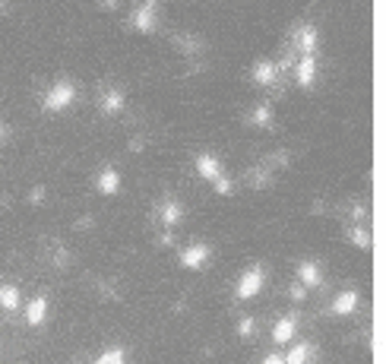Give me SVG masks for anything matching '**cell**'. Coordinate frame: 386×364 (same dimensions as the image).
Returning a JSON list of instances; mask_svg holds the SVG:
<instances>
[{"label": "cell", "mask_w": 386, "mask_h": 364, "mask_svg": "<svg viewBox=\"0 0 386 364\" xmlns=\"http://www.w3.org/2000/svg\"><path fill=\"white\" fill-rule=\"evenodd\" d=\"M250 330H254V323L244 317V320H241V336H250Z\"/></svg>", "instance_id": "obj_18"}, {"label": "cell", "mask_w": 386, "mask_h": 364, "mask_svg": "<svg viewBox=\"0 0 386 364\" xmlns=\"http://www.w3.org/2000/svg\"><path fill=\"white\" fill-rule=\"evenodd\" d=\"M355 304H358V295H355V291H345V295H339L336 301H332V314H339V317L352 314Z\"/></svg>", "instance_id": "obj_8"}, {"label": "cell", "mask_w": 386, "mask_h": 364, "mask_svg": "<svg viewBox=\"0 0 386 364\" xmlns=\"http://www.w3.org/2000/svg\"><path fill=\"white\" fill-rule=\"evenodd\" d=\"M165 222H168V225H178V222H180V206L168 203V206H165Z\"/></svg>", "instance_id": "obj_14"}, {"label": "cell", "mask_w": 386, "mask_h": 364, "mask_svg": "<svg viewBox=\"0 0 386 364\" xmlns=\"http://www.w3.org/2000/svg\"><path fill=\"white\" fill-rule=\"evenodd\" d=\"M254 76H256V83H269V79H272V67H269V63H260Z\"/></svg>", "instance_id": "obj_15"}, {"label": "cell", "mask_w": 386, "mask_h": 364, "mask_svg": "<svg viewBox=\"0 0 386 364\" xmlns=\"http://www.w3.org/2000/svg\"><path fill=\"white\" fill-rule=\"evenodd\" d=\"M311 355H314L311 345H307V342H298L295 349L285 355V364H307V361H311Z\"/></svg>", "instance_id": "obj_9"}, {"label": "cell", "mask_w": 386, "mask_h": 364, "mask_svg": "<svg viewBox=\"0 0 386 364\" xmlns=\"http://www.w3.org/2000/svg\"><path fill=\"white\" fill-rule=\"evenodd\" d=\"M298 275H301L304 285H317V282H320V273H317V266H314V263H301Z\"/></svg>", "instance_id": "obj_13"}, {"label": "cell", "mask_w": 386, "mask_h": 364, "mask_svg": "<svg viewBox=\"0 0 386 364\" xmlns=\"http://www.w3.org/2000/svg\"><path fill=\"white\" fill-rule=\"evenodd\" d=\"M314 79H317V61H314V54H304L301 63H298V83L304 89H311Z\"/></svg>", "instance_id": "obj_4"}, {"label": "cell", "mask_w": 386, "mask_h": 364, "mask_svg": "<svg viewBox=\"0 0 386 364\" xmlns=\"http://www.w3.org/2000/svg\"><path fill=\"white\" fill-rule=\"evenodd\" d=\"M263 282H266V273H263V266L247 269V273L241 275V282H238V298H254L256 291L263 289Z\"/></svg>", "instance_id": "obj_1"}, {"label": "cell", "mask_w": 386, "mask_h": 364, "mask_svg": "<svg viewBox=\"0 0 386 364\" xmlns=\"http://www.w3.org/2000/svg\"><path fill=\"white\" fill-rule=\"evenodd\" d=\"M45 317H48V298L45 295L32 298L29 308H26V323L29 326H38V323H45Z\"/></svg>", "instance_id": "obj_3"}, {"label": "cell", "mask_w": 386, "mask_h": 364, "mask_svg": "<svg viewBox=\"0 0 386 364\" xmlns=\"http://www.w3.org/2000/svg\"><path fill=\"white\" fill-rule=\"evenodd\" d=\"M263 364H285V358L279 355V351H272V355H266V358H263Z\"/></svg>", "instance_id": "obj_17"}, {"label": "cell", "mask_w": 386, "mask_h": 364, "mask_svg": "<svg viewBox=\"0 0 386 364\" xmlns=\"http://www.w3.org/2000/svg\"><path fill=\"white\" fill-rule=\"evenodd\" d=\"M206 257H209L206 244H193V248H187L184 254H180V263H184L187 269H200L203 263H206Z\"/></svg>", "instance_id": "obj_5"}, {"label": "cell", "mask_w": 386, "mask_h": 364, "mask_svg": "<svg viewBox=\"0 0 386 364\" xmlns=\"http://www.w3.org/2000/svg\"><path fill=\"white\" fill-rule=\"evenodd\" d=\"M118 187H121L118 172H111V168H105V172H102V178H98V190H102V193H118Z\"/></svg>", "instance_id": "obj_10"}, {"label": "cell", "mask_w": 386, "mask_h": 364, "mask_svg": "<svg viewBox=\"0 0 386 364\" xmlns=\"http://www.w3.org/2000/svg\"><path fill=\"white\" fill-rule=\"evenodd\" d=\"M0 304L7 310H16L20 308V291H16L13 285H3V289H0Z\"/></svg>", "instance_id": "obj_12"}, {"label": "cell", "mask_w": 386, "mask_h": 364, "mask_svg": "<svg viewBox=\"0 0 386 364\" xmlns=\"http://www.w3.org/2000/svg\"><path fill=\"white\" fill-rule=\"evenodd\" d=\"M95 364H127V351L124 349H105L95 358Z\"/></svg>", "instance_id": "obj_11"}, {"label": "cell", "mask_w": 386, "mask_h": 364, "mask_svg": "<svg viewBox=\"0 0 386 364\" xmlns=\"http://www.w3.org/2000/svg\"><path fill=\"white\" fill-rule=\"evenodd\" d=\"M295 326H298L295 314L282 317V320L276 323V330H272V336H276V342H291V336H295Z\"/></svg>", "instance_id": "obj_6"}, {"label": "cell", "mask_w": 386, "mask_h": 364, "mask_svg": "<svg viewBox=\"0 0 386 364\" xmlns=\"http://www.w3.org/2000/svg\"><path fill=\"white\" fill-rule=\"evenodd\" d=\"M196 168H200V174H203V178H209V181L222 178V168H219V162H215L213 156H200V158H196Z\"/></svg>", "instance_id": "obj_7"}, {"label": "cell", "mask_w": 386, "mask_h": 364, "mask_svg": "<svg viewBox=\"0 0 386 364\" xmlns=\"http://www.w3.org/2000/svg\"><path fill=\"white\" fill-rule=\"evenodd\" d=\"M73 98H76L73 86H70V83H57L54 89L48 92V102H45V108H48V111H63L70 102H73Z\"/></svg>", "instance_id": "obj_2"}, {"label": "cell", "mask_w": 386, "mask_h": 364, "mask_svg": "<svg viewBox=\"0 0 386 364\" xmlns=\"http://www.w3.org/2000/svg\"><path fill=\"white\" fill-rule=\"evenodd\" d=\"M254 121H256V124H266V121H269V108H266V105L254 111Z\"/></svg>", "instance_id": "obj_16"}]
</instances>
